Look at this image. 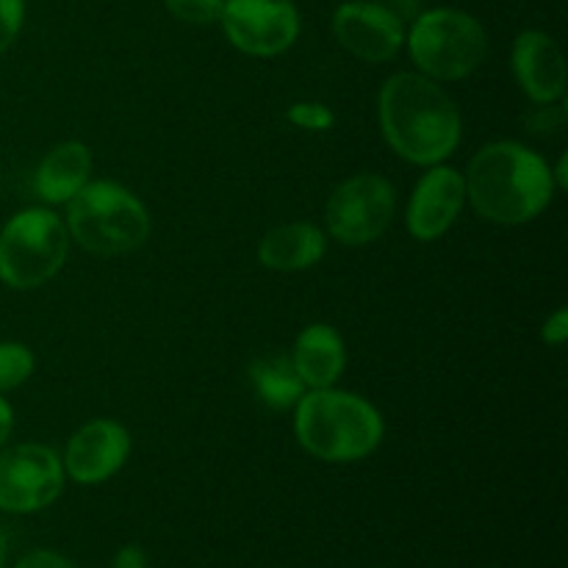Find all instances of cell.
<instances>
[{
  "mask_svg": "<svg viewBox=\"0 0 568 568\" xmlns=\"http://www.w3.org/2000/svg\"><path fill=\"white\" fill-rule=\"evenodd\" d=\"M541 338L547 344H555V347L566 342V338H568V311L566 308L555 311V314L549 316L547 322H544Z\"/></svg>",
  "mask_w": 568,
  "mask_h": 568,
  "instance_id": "obj_22",
  "label": "cell"
},
{
  "mask_svg": "<svg viewBox=\"0 0 568 568\" xmlns=\"http://www.w3.org/2000/svg\"><path fill=\"white\" fill-rule=\"evenodd\" d=\"M414 64L433 81H460L483 64L486 31L471 14L458 9H433L416 17L408 33Z\"/></svg>",
  "mask_w": 568,
  "mask_h": 568,
  "instance_id": "obj_6",
  "label": "cell"
},
{
  "mask_svg": "<svg viewBox=\"0 0 568 568\" xmlns=\"http://www.w3.org/2000/svg\"><path fill=\"white\" fill-rule=\"evenodd\" d=\"M514 72L532 103L552 105L566 94V61L558 42L544 31H525L514 44Z\"/></svg>",
  "mask_w": 568,
  "mask_h": 568,
  "instance_id": "obj_13",
  "label": "cell"
},
{
  "mask_svg": "<svg viewBox=\"0 0 568 568\" xmlns=\"http://www.w3.org/2000/svg\"><path fill=\"white\" fill-rule=\"evenodd\" d=\"M70 250L64 220L48 209H28L0 231V281L11 288H39L59 275Z\"/></svg>",
  "mask_w": 568,
  "mask_h": 568,
  "instance_id": "obj_5",
  "label": "cell"
},
{
  "mask_svg": "<svg viewBox=\"0 0 568 568\" xmlns=\"http://www.w3.org/2000/svg\"><path fill=\"white\" fill-rule=\"evenodd\" d=\"M292 364L305 388H333L347 366V347L331 325H311L297 336L292 349Z\"/></svg>",
  "mask_w": 568,
  "mask_h": 568,
  "instance_id": "obj_14",
  "label": "cell"
},
{
  "mask_svg": "<svg viewBox=\"0 0 568 568\" xmlns=\"http://www.w3.org/2000/svg\"><path fill=\"white\" fill-rule=\"evenodd\" d=\"M33 366H37V361H33V353L26 344H0V392H11V388L22 386L33 375Z\"/></svg>",
  "mask_w": 568,
  "mask_h": 568,
  "instance_id": "obj_18",
  "label": "cell"
},
{
  "mask_svg": "<svg viewBox=\"0 0 568 568\" xmlns=\"http://www.w3.org/2000/svg\"><path fill=\"white\" fill-rule=\"evenodd\" d=\"M11 430H14V410H11V405L0 397V447L9 442Z\"/></svg>",
  "mask_w": 568,
  "mask_h": 568,
  "instance_id": "obj_25",
  "label": "cell"
},
{
  "mask_svg": "<svg viewBox=\"0 0 568 568\" xmlns=\"http://www.w3.org/2000/svg\"><path fill=\"white\" fill-rule=\"evenodd\" d=\"M568 155H560V161H558V170L552 172V181H555V186H560V189H566L568 186Z\"/></svg>",
  "mask_w": 568,
  "mask_h": 568,
  "instance_id": "obj_26",
  "label": "cell"
},
{
  "mask_svg": "<svg viewBox=\"0 0 568 568\" xmlns=\"http://www.w3.org/2000/svg\"><path fill=\"white\" fill-rule=\"evenodd\" d=\"M286 120L292 122L294 128H303V131H311V133H322V131H331L333 122H336V114H333L325 103L303 100V103H294L292 109L286 111Z\"/></svg>",
  "mask_w": 568,
  "mask_h": 568,
  "instance_id": "obj_19",
  "label": "cell"
},
{
  "mask_svg": "<svg viewBox=\"0 0 568 568\" xmlns=\"http://www.w3.org/2000/svg\"><path fill=\"white\" fill-rule=\"evenodd\" d=\"M22 14H26L22 0H0V53H6L14 44L22 28Z\"/></svg>",
  "mask_w": 568,
  "mask_h": 568,
  "instance_id": "obj_21",
  "label": "cell"
},
{
  "mask_svg": "<svg viewBox=\"0 0 568 568\" xmlns=\"http://www.w3.org/2000/svg\"><path fill=\"white\" fill-rule=\"evenodd\" d=\"M89 172H92V153H89L87 144L61 142L42 159L33 186L44 203H70L89 183Z\"/></svg>",
  "mask_w": 568,
  "mask_h": 568,
  "instance_id": "obj_16",
  "label": "cell"
},
{
  "mask_svg": "<svg viewBox=\"0 0 568 568\" xmlns=\"http://www.w3.org/2000/svg\"><path fill=\"white\" fill-rule=\"evenodd\" d=\"M394 186L383 175L361 172L333 189L325 205L327 231L347 247L377 242L394 220Z\"/></svg>",
  "mask_w": 568,
  "mask_h": 568,
  "instance_id": "obj_7",
  "label": "cell"
},
{
  "mask_svg": "<svg viewBox=\"0 0 568 568\" xmlns=\"http://www.w3.org/2000/svg\"><path fill=\"white\" fill-rule=\"evenodd\" d=\"M383 416L372 403L336 388H314L294 405L300 447L325 464H353L383 442Z\"/></svg>",
  "mask_w": 568,
  "mask_h": 568,
  "instance_id": "obj_3",
  "label": "cell"
},
{
  "mask_svg": "<svg viewBox=\"0 0 568 568\" xmlns=\"http://www.w3.org/2000/svg\"><path fill=\"white\" fill-rule=\"evenodd\" d=\"M466 200L497 225H525L549 205L552 170L536 150L519 142L486 144L464 175Z\"/></svg>",
  "mask_w": 568,
  "mask_h": 568,
  "instance_id": "obj_2",
  "label": "cell"
},
{
  "mask_svg": "<svg viewBox=\"0 0 568 568\" xmlns=\"http://www.w3.org/2000/svg\"><path fill=\"white\" fill-rule=\"evenodd\" d=\"M325 233L311 222H288L272 227L258 244V261L272 272H300L320 264L325 255Z\"/></svg>",
  "mask_w": 568,
  "mask_h": 568,
  "instance_id": "obj_15",
  "label": "cell"
},
{
  "mask_svg": "<svg viewBox=\"0 0 568 568\" xmlns=\"http://www.w3.org/2000/svg\"><path fill=\"white\" fill-rule=\"evenodd\" d=\"M172 17L181 22H192V26H209L222 17V6L225 0H164Z\"/></svg>",
  "mask_w": 568,
  "mask_h": 568,
  "instance_id": "obj_20",
  "label": "cell"
},
{
  "mask_svg": "<svg viewBox=\"0 0 568 568\" xmlns=\"http://www.w3.org/2000/svg\"><path fill=\"white\" fill-rule=\"evenodd\" d=\"M250 383L261 403L272 410H288L305 394V383L300 381L292 364V355H264L250 366Z\"/></svg>",
  "mask_w": 568,
  "mask_h": 568,
  "instance_id": "obj_17",
  "label": "cell"
},
{
  "mask_svg": "<svg viewBox=\"0 0 568 568\" xmlns=\"http://www.w3.org/2000/svg\"><path fill=\"white\" fill-rule=\"evenodd\" d=\"M64 491V466L44 444H20L0 453V510L37 514Z\"/></svg>",
  "mask_w": 568,
  "mask_h": 568,
  "instance_id": "obj_8",
  "label": "cell"
},
{
  "mask_svg": "<svg viewBox=\"0 0 568 568\" xmlns=\"http://www.w3.org/2000/svg\"><path fill=\"white\" fill-rule=\"evenodd\" d=\"M67 233L92 255H125L150 239V214L114 181L87 183L67 203Z\"/></svg>",
  "mask_w": 568,
  "mask_h": 568,
  "instance_id": "obj_4",
  "label": "cell"
},
{
  "mask_svg": "<svg viewBox=\"0 0 568 568\" xmlns=\"http://www.w3.org/2000/svg\"><path fill=\"white\" fill-rule=\"evenodd\" d=\"M111 568H148V558L139 547H122Z\"/></svg>",
  "mask_w": 568,
  "mask_h": 568,
  "instance_id": "obj_24",
  "label": "cell"
},
{
  "mask_svg": "<svg viewBox=\"0 0 568 568\" xmlns=\"http://www.w3.org/2000/svg\"><path fill=\"white\" fill-rule=\"evenodd\" d=\"M333 33L347 53L369 64L394 59L405 42V26L397 11L369 0L338 6L333 14Z\"/></svg>",
  "mask_w": 568,
  "mask_h": 568,
  "instance_id": "obj_10",
  "label": "cell"
},
{
  "mask_svg": "<svg viewBox=\"0 0 568 568\" xmlns=\"http://www.w3.org/2000/svg\"><path fill=\"white\" fill-rule=\"evenodd\" d=\"M14 568H72V564L50 549H37V552L26 555Z\"/></svg>",
  "mask_w": 568,
  "mask_h": 568,
  "instance_id": "obj_23",
  "label": "cell"
},
{
  "mask_svg": "<svg viewBox=\"0 0 568 568\" xmlns=\"http://www.w3.org/2000/svg\"><path fill=\"white\" fill-rule=\"evenodd\" d=\"M381 131L399 159L436 166L458 150L460 111L433 78L397 72L388 78L377 100Z\"/></svg>",
  "mask_w": 568,
  "mask_h": 568,
  "instance_id": "obj_1",
  "label": "cell"
},
{
  "mask_svg": "<svg viewBox=\"0 0 568 568\" xmlns=\"http://www.w3.org/2000/svg\"><path fill=\"white\" fill-rule=\"evenodd\" d=\"M220 22L233 48L261 59L286 53L300 33L292 0H225Z\"/></svg>",
  "mask_w": 568,
  "mask_h": 568,
  "instance_id": "obj_9",
  "label": "cell"
},
{
  "mask_svg": "<svg viewBox=\"0 0 568 568\" xmlns=\"http://www.w3.org/2000/svg\"><path fill=\"white\" fill-rule=\"evenodd\" d=\"M131 455V433L111 419H94L70 438L64 471L81 486H98L114 477Z\"/></svg>",
  "mask_w": 568,
  "mask_h": 568,
  "instance_id": "obj_11",
  "label": "cell"
},
{
  "mask_svg": "<svg viewBox=\"0 0 568 568\" xmlns=\"http://www.w3.org/2000/svg\"><path fill=\"white\" fill-rule=\"evenodd\" d=\"M466 203V181L453 166H433L416 183L408 203V231L419 242H436L455 225Z\"/></svg>",
  "mask_w": 568,
  "mask_h": 568,
  "instance_id": "obj_12",
  "label": "cell"
},
{
  "mask_svg": "<svg viewBox=\"0 0 568 568\" xmlns=\"http://www.w3.org/2000/svg\"><path fill=\"white\" fill-rule=\"evenodd\" d=\"M6 558H9V541H6V532L0 530V568H6Z\"/></svg>",
  "mask_w": 568,
  "mask_h": 568,
  "instance_id": "obj_27",
  "label": "cell"
}]
</instances>
